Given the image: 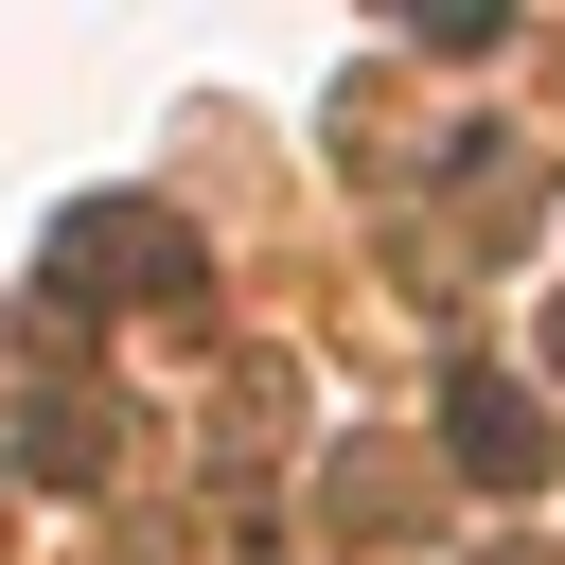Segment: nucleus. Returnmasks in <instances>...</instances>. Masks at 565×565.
<instances>
[{
	"label": "nucleus",
	"instance_id": "obj_2",
	"mask_svg": "<svg viewBox=\"0 0 565 565\" xmlns=\"http://www.w3.org/2000/svg\"><path fill=\"white\" fill-rule=\"evenodd\" d=\"M441 424H459V459H477V477H547V424H530L494 371H459V406H441Z\"/></svg>",
	"mask_w": 565,
	"mask_h": 565
},
{
	"label": "nucleus",
	"instance_id": "obj_1",
	"mask_svg": "<svg viewBox=\"0 0 565 565\" xmlns=\"http://www.w3.org/2000/svg\"><path fill=\"white\" fill-rule=\"evenodd\" d=\"M53 265H71V300H159V282H194V247H177L159 212H88Z\"/></svg>",
	"mask_w": 565,
	"mask_h": 565
}]
</instances>
